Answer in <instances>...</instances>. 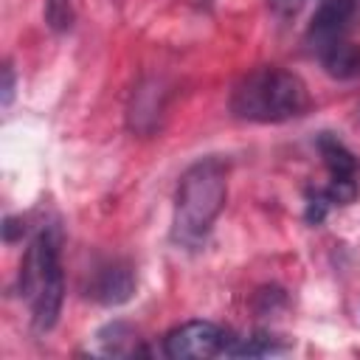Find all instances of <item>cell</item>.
Segmentation results:
<instances>
[{"mask_svg":"<svg viewBox=\"0 0 360 360\" xmlns=\"http://www.w3.org/2000/svg\"><path fill=\"white\" fill-rule=\"evenodd\" d=\"M309 107L307 84L284 68H256L231 93V112L242 121L278 124L304 115Z\"/></svg>","mask_w":360,"mask_h":360,"instance_id":"cell-1","label":"cell"},{"mask_svg":"<svg viewBox=\"0 0 360 360\" xmlns=\"http://www.w3.org/2000/svg\"><path fill=\"white\" fill-rule=\"evenodd\" d=\"M228 197L225 166L217 158H202L191 163L174 194V239L183 245H200L214 219L219 217Z\"/></svg>","mask_w":360,"mask_h":360,"instance_id":"cell-2","label":"cell"},{"mask_svg":"<svg viewBox=\"0 0 360 360\" xmlns=\"http://www.w3.org/2000/svg\"><path fill=\"white\" fill-rule=\"evenodd\" d=\"M228 343V335L211 323V321H188L183 326H174L163 338V352L172 360H202L222 354Z\"/></svg>","mask_w":360,"mask_h":360,"instance_id":"cell-3","label":"cell"},{"mask_svg":"<svg viewBox=\"0 0 360 360\" xmlns=\"http://www.w3.org/2000/svg\"><path fill=\"white\" fill-rule=\"evenodd\" d=\"M354 6H357V0H321L318 3L315 14L309 20V31H307V39L315 53H321L326 45L343 39L349 20L354 14Z\"/></svg>","mask_w":360,"mask_h":360,"instance_id":"cell-4","label":"cell"},{"mask_svg":"<svg viewBox=\"0 0 360 360\" xmlns=\"http://www.w3.org/2000/svg\"><path fill=\"white\" fill-rule=\"evenodd\" d=\"M135 292V276L129 264H107L93 281V298L104 307L127 304Z\"/></svg>","mask_w":360,"mask_h":360,"instance_id":"cell-5","label":"cell"},{"mask_svg":"<svg viewBox=\"0 0 360 360\" xmlns=\"http://www.w3.org/2000/svg\"><path fill=\"white\" fill-rule=\"evenodd\" d=\"M318 59H321L323 70L332 79H354V76H360V45H354V42L338 39V42L326 45L318 53Z\"/></svg>","mask_w":360,"mask_h":360,"instance_id":"cell-6","label":"cell"},{"mask_svg":"<svg viewBox=\"0 0 360 360\" xmlns=\"http://www.w3.org/2000/svg\"><path fill=\"white\" fill-rule=\"evenodd\" d=\"M318 149H321V158H323V163H326V169H329L332 177H352L354 174L357 160H354V155L335 135L323 132L318 138Z\"/></svg>","mask_w":360,"mask_h":360,"instance_id":"cell-7","label":"cell"},{"mask_svg":"<svg viewBox=\"0 0 360 360\" xmlns=\"http://www.w3.org/2000/svg\"><path fill=\"white\" fill-rule=\"evenodd\" d=\"M76 14H73V3L70 0H45V22L51 31L65 34L70 31Z\"/></svg>","mask_w":360,"mask_h":360,"instance_id":"cell-8","label":"cell"},{"mask_svg":"<svg viewBox=\"0 0 360 360\" xmlns=\"http://www.w3.org/2000/svg\"><path fill=\"white\" fill-rule=\"evenodd\" d=\"M326 194H329V200H332V202H338V205L352 202V200L357 197V183H354V174H352V177H332V183H329Z\"/></svg>","mask_w":360,"mask_h":360,"instance_id":"cell-9","label":"cell"},{"mask_svg":"<svg viewBox=\"0 0 360 360\" xmlns=\"http://www.w3.org/2000/svg\"><path fill=\"white\" fill-rule=\"evenodd\" d=\"M335 202L329 200V194L326 191H315V194H309V200H307V222L309 225H321L323 222V217H326V211L332 208Z\"/></svg>","mask_w":360,"mask_h":360,"instance_id":"cell-10","label":"cell"},{"mask_svg":"<svg viewBox=\"0 0 360 360\" xmlns=\"http://www.w3.org/2000/svg\"><path fill=\"white\" fill-rule=\"evenodd\" d=\"M14 87H17V76H14V68L6 62V65H3V84H0V104H3V107H11V101H14Z\"/></svg>","mask_w":360,"mask_h":360,"instance_id":"cell-11","label":"cell"},{"mask_svg":"<svg viewBox=\"0 0 360 360\" xmlns=\"http://www.w3.org/2000/svg\"><path fill=\"white\" fill-rule=\"evenodd\" d=\"M267 6H270V11L276 17L287 20V17H295L298 14V8L304 6V0H267Z\"/></svg>","mask_w":360,"mask_h":360,"instance_id":"cell-12","label":"cell"},{"mask_svg":"<svg viewBox=\"0 0 360 360\" xmlns=\"http://www.w3.org/2000/svg\"><path fill=\"white\" fill-rule=\"evenodd\" d=\"M22 233H25V222L20 217H6V222H3V239L6 242H17V239H22Z\"/></svg>","mask_w":360,"mask_h":360,"instance_id":"cell-13","label":"cell"}]
</instances>
